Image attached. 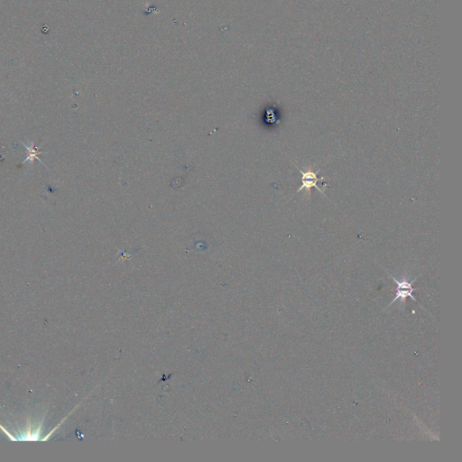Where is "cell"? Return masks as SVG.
I'll use <instances>...</instances> for the list:
<instances>
[{
  "mask_svg": "<svg viewBox=\"0 0 462 462\" xmlns=\"http://www.w3.org/2000/svg\"><path fill=\"white\" fill-rule=\"evenodd\" d=\"M23 143V145L27 149V158L24 160V162L22 163V165H25L27 162H30L31 164H33L36 160H37L42 165H44L43 161L39 158V155L43 154V152L39 150V148L36 146V143H34L33 141H30V142H29V144H26L25 143ZM44 166H45V165H44Z\"/></svg>",
  "mask_w": 462,
  "mask_h": 462,
  "instance_id": "cell-3",
  "label": "cell"
},
{
  "mask_svg": "<svg viewBox=\"0 0 462 462\" xmlns=\"http://www.w3.org/2000/svg\"><path fill=\"white\" fill-rule=\"evenodd\" d=\"M299 169V168H298ZM299 172L301 173L302 175V185L301 187L298 189L296 193L300 192V191H303V190H305L307 191V192H310L311 189L315 187L318 191L320 192V193H324L323 191H321V189L320 188L319 181H323V177H320L319 178L318 177V174L320 173V170L317 171V172H314L312 168H309L307 171H303L301 169H299Z\"/></svg>",
  "mask_w": 462,
  "mask_h": 462,
  "instance_id": "cell-1",
  "label": "cell"
},
{
  "mask_svg": "<svg viewBox=\"0 0 462 462\" xmlns=\"http://www.w3.org/2000/svg\"><path fill=\"white\" fill-rule=\"evenodd\" d=\"M389 277H391L393 281H394V283L397 284V293H396V297L394 298V300L392 302V303H390V305L393 304L399 298H401L402 301H405L406 297H411L414 301H416L415 297L413 296V294H412V292L414 291V289H413V287H412L413 282L410 283V282L405 280V279H404L403 281H398L397 279H395L394 277L390 276V275H389Z\"/></svg>",
  "mask_w": 462,
  "mask_h": 462,
  "instance_id": "cell-2",
  "label": "cell"
}]
</instances>
